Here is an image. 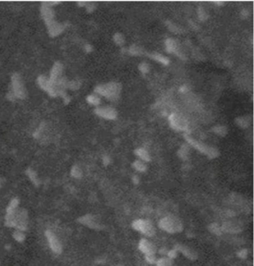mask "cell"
I'll return each mask as SVG.
<instances>
[{
  "instance_id": "cell-1",
  "label": "cell",
  "mask_w": 254,
  "mask_h": 266,
  "mask_svg": "<svg viewBox=\"0 0 254 266\" xmlns=\"http://www.w3.org/2000/svg\"><path fill=\"white\" fill-rule=\"evenodd\" d=\"M122 86L119 83L110 82L107 84L99 85L95 88V92L107 98L115 100L119 97L121 92Z\"/></svg>"
},
{
  "instance_id": "cell-2",
  "label": "cell",
  "mask_w": 254,
  "mask_h": 266,
  "mask_svg": "<svg viewBox=\"0 0 254 266\" xmlns=\"http://www.w3.org/2000/svg\"><path fill=\"white\" fill-rule=\"evenodd\" d=\"M159 226L162 230L170 233H180L183 229L182 222L174 216H167L162 219L159 222Z\"/></svg>"
},
{
  "instance_id": "cell-3",
  "label": "cell",
  "mask_w": 254,
  "mask_h": 266,
  "mask_svg": "<svg viewBox=\"0 0 254 266\" xmlns=\"http://www.w3.org/2000/svg\"><path fill=\"white\" fill-rule=\"evenodd\" d=\"M184 138H185V139L189 144H191L193 147H195L196 150H199L202 153L207 155L209 158H215L219 155V150L217 149L214 148V147H208V146L203 144V143L197 141L196 140L190 137L189 135H184Z\"/></svg>"
},
{
  "instance_id": "cell-4",
  "label": "cell",
  "mask_w": 254,
  "mask_h": 266,
  "mask_svg": "<svg viewBox=\"0 0 254 266\" xmlns=\"http://www.w3.org/2000/svg\"><path fill=\"white\" fill-rule=\"evenodd\" d=\"M11 84H12V89L11 91L14 94L16 98L19 99H24L26 97V89L25 85L22 82L20 75L17 73L13 74L11 77Z\"/></svg>"
},
{
  "instance_id": "cell-5",
  "label": "cell",
  "mask_w": 254,
  "mask_h": 266,
  "mask_svg": "<svg viewBox=\"0 0 254 266\" xmlns=\"http://www.w3.org/2000/svg\"><path fill=\"white\" fill-rule=\"evenodd\" d=\"M132 226L135 230L139 231L147 236H153L156 233V229L153 224L148 220H136L133 222Z\"/></svg>"
},
{
  "instance_id": "cell-6",
  "label": "cell",
  "mask_w": 254,
  "mask_h": 266,
  "mask_svg": "<svg viewBox=\"0 0 254 266\" xmlns=\"http://www.w3.org/2000/svg\"><path fill=\"white\" fill-rule=\"evenodd\" d=\"M170 126L177 131H185L188 129V122L185 118L177 114H172L169 116Z\"/></svg>"
},
{
  "instance_id": "cell-7",
  "label": "cell",
  "mask_w": 254,
  "mask_h": 266,
  "mask_svg": "<svg viewBox=\"0 0 254 266\" xmlns=\"http://www.w3.org/2000/svg\"><path fill=\"white\" fill-rule=\"evenodd\" d=\"M95 112L97 115L107 120H114L117 117V112L111 107H100L95 109Z\"/></svg>"
},
{
  "instance_id": "cell-8",
  "label": "cell",
  "mask_w": 254,
  "mask_h": 266,
  "mask_svg": "<svg viewBox=\"0 0 254 266\" xmlns=\"http://www.w3.org/2000/svg\"><path fill=\"white\" fill-rule=\"evenodd\" d=\"M63 66L61 63L55 62L54 63L52 69L50 72V76L48 77L49 80L52 83H56L58 80L62 77V73H63Z\"/></svg>"
},
{
  "instance_id": "cell-9",
  "label": "cell",
  "mask_w": 254,
  "mask_h": 266,
  "mask_svg": "<svg viewBox=\"0 0 254 266\" xmlns=\"http://www.w3.org/2000/svg\"><path fill=\"white\" fill-rule=\"evenodd\" d=\"M45 25H46L47 28H48V34L52 37H55L61 34L62 32L63 31V30H64L63 25L58 22L55 19L51 21L50 22H48V23H46Z\"/></svg>"
},
{
  "instance_id": "cell-10",
  "label": "cell",
  "mask_w": 254,
  "mask_h": 266,
  "mask_svg": "<svg viewBox=\"0 0 254 266\" xmlns=\"http://www.w3.org/2000/svg\"><path fill=\"white\" fill-rule=\"evenodd\" d=\"M40 13H41L42 18H43L45 24L48 23V22L55 19V11L52 8V7L47 5L45 2H43L42 3Z\"/></svg>"
},
{
  "instance_id": "cell-11",
  "label": "cell",
  "mask_w": 254,
  "mask_h": 266,
  "mask_svg": "<svg viewBox=\"0 0 254 266\" xmlns=\"http://www.w3.org/2000/svg\"><path fill=\"white\" fill-rule=\"evenodd\" d=\"M45 235H46L47 239H48L50 248H51L54 252L57 253V254L61 253L62 248L61 243H60V242L58 241V239H57V237L55 236V234H54L52 232H51L50 231H46Z\"/></svg>"
},
{
  "instance_id": "cell-12",
  "label": "cell",
  "mask_w": 254,
  "mask_h": 266,
  "mask_svg": "<svg viewBox=\"0 0 254 266\" xmlns=\"http://www.w3.org/2000/svg\"><path fill=\"white\" fill-rule=\"evenodd\" d=\"M139 248L145 255L147 254H155L157 248L155 245L147 239H142L140 240L139 244Z\"/></svg>"
},
{
  "instance_id": "cell-13",
  "label": "cell",
  "mask_w": 254,
  "mask_h": 266,
  "mask_svg": "<svg viewBox=\"0 0 254 266\" xmlns=\"http://www.w3.org/2000/svg\"><path fill=\"white\" fill-rule=\"evenodd\" d=\"M175 249L177 251H180L185 257H186L188 259H192V260H195V259H196L198 258V255H197L196 253L193 250L186 247V246L176 245Z\"/></svg>"
},
{
  "instance_id": "cell-14",
  "label": "cell",
  "mask_w": 254,
  "mask_h": 266,
  "mask_svg": "<svg viewBox=\"0 0 254 266\" xmlns=\"http://www.w3.org/2000/svg\"><path fill=\"white\" fill-rule=\"evenodd\" d=\"M221 230H222V232L236 233H239V232L242 231V228H241V227L239 226V225H237L236 223L228 222L224 223V225L221 226Z\"/></svg>"
},
{
  "instance_id": "cell-15",
  "label": "cell",
  "mask_w": 254,
  "mask_h": 266,
  "mask_svg": "<svg viewBox=\"0 0 254 266\" xmlns=\"http://www.w3.org/2000/svg\"><path fill=\"white\" fill-rule=\"evenodd\" d=\"M79 221L81 223L84 224V225H87V226L91 228H100V225L98 223V222L95 220V219L92 216H85L81 217L79 219Z\"/></svg>"
},
{
  "instance_id": "cell-16",
  "label": "cell",
  "mask_w": 254,
  "mask_h": 266,
  "mask_svg": "<svg viewBox=\"0 0 254 266\" xmlns=\"http://www.w3.org/2000/svg\"><path fill=\"white\" fill-rule=\"evenodd\" d=\"M165 48H166L167 51L169 53L176 52L177 49V43L172 39H167L165 40Z\"/></svg>"
},
{
  "instance_id": "cell-17",
  "label": "cell",
  "mask_w": 254,
  "mask_h": 266,
  "mask_svg": "<svg viewBox=\"0 0 254 266\" xmlns=\"http://www.w3.org/2000/svg\"><path fill=\"white\" fill-rule=\"evenodd\" d=\"M135 154L136 155L139 157L142 160L145 161H151V157H150V155L149 154V152H147L145 149L143 148H139L137 149L136 150H135Z\"/></svg>"
},
{
  "instance_id": "cell-18",
  "label": "cell",
  "mask_w": 254,
  "mask_h": 266,
  "mask_svg": "<svg viewBox=\"0 0 254 266\" xmlns=\"http://www.w3.org/2000/svg\"><path fill=\"white\" fill-rule=\"evenodd\" d=\"M151 57L154 58L155 60L159 61V62L162 63L164 65H168L169 63V60L167 57H164L163 55L160 54L158 53H154L151 54Z\"/></svg>"
},
{
  "instance_id": "cell-19",
  "label": "cell",
  "mask_w": 254,
  "mask_h": 266,
  "mask_svg": "<svg viewBox=\"0 0 254 266\" xmlns=\"http://www.w3.org/2000/svg\"><path fill=\"white\" fill-rule=\"evenodd\" d=\"M208 229L211 233H214L216 235H221L223 233L222 230H221V227H220L217 223H212L211 225H209Z\"/></svg>"
},
{
  "instance_id": "cell-20",
  "label": "cell",
  "mask_w": 254,
  "mask_h": 266,
  "mask_svg": "<svg viewBox=\"0 0 254 266\" xmlns=\"http://www.w3.org/2000/svg\"><path fill=\"white\" fill-rule=\"evenodd\" d=\"M173 259H171L169 257H164L161 258L159 260L156 262L157 265L159 266H166V265H172L173 264Z\"/></svg>"
},
{
  "instance_id": "cell-21",
  "label": "cell",
  "mask_w": 254,
  "mask_h": 266,
  "mask_svg": "<svg viewBox=\"0 0 254 266\" xmlns=\"http://www.w3.org/2000/svg\"><path fill=\"white\" fill-rule=\"evenodd\" d=\"M133 166L136 170H138V171L139 172H145L146 170H147V167H146V165L142 161L139 160L133 162Z\"/></svg>"
},
{
  "instance_id": "cell-22",
  "label": "cell",
  "mask_w": 254,
  "mask_h": 266,
  "mask_svg": "<svg viewBox=\"0 0 254 266\" xmlns=\"http://www.w3.org/2000/svg\"><path fill=\"white\" fill-rule=\"evenodd\" d=\"M212 131L217 135H219L221 136H225L227 133V129L225 126H215L212 129Z\"/></svg>"
},
{
  "instance_id": "cell-23",
  "label": "cell",
  "mask_w": 254,
  "mask_h": 266,
  "mask_svg": "<svg viewBox=\"0 0 254 266\" xmlns=\"http://www.w3.org/2000/svg\"><path fill=\"white\" fill-rule=\"evenodd\" d=\"M236 122L239 125V126L242 128H247V126L249 125V121L247 117H240L238 118L236 120Z\"/></svg>"
},
{
  "instance_id": "cell-24",
  "label": "cell",
  "mask_w": 254,
  "mask_h": 266,
  "mask_svg": "<svg viewBox=\"0 0 254 266\" xmlns=\"http://www.w3.org/2000/svg\"><path fill=\"white\" fill-rule=\"evenodd\" d=\"M113 40L115 44L118 45H122L125 43V37L121 33L115 34L113 37Z\"/></svg>"
},
{
  "instance_id": "cell-25",
  "label": "cell",
  "mask_w": 254,
  "mask_h": 266,
  "mask_svg": "<svg viewBox=\"0 0 254 266\" xmlns=\"http://www.w3.org/2000/svg\"><path fill=\"white\" fill-rule=\"evenodd\" d=\"M81 86V83L79 80H75L72 81H69L68 82L67 88L72 89V90H78Z\"/></svg>"
},
{
  "instance_id": "cell-26",
  "label": "cell",
  "mask_w": 254,
  "mask_h": 266,
  "mask_svg": "<svg viewBox=\"0 0 254 266\" xmlns=\"http://www.w3.org/2000/svg\"><path fill=\"white\" fill-rule=\"evenodd\" d=\"M87 100L89 103L90 104H93V105H99L100 103V98L99 97L96 96V95H90L87 98Z\"/></svg>"
},
{
  "instance_id": "cell-27",
  "label": "cell",
  "mask_w": 254,
  "mask_h": 266,
  "mask_svg": "<svg viewBox=\"0 0 254 266\" xmlns=\"http://www.w3.org/2000/svg\"><path fill=\"white\" fill-rule=\"evenodd\" d=\"M188 147L186 145H183L178 151L179 157L180 158H182V159H185L187 158V155H188Z\"/></svg>"
},
{
  "instance_id": "cell-28",
  "label": "cell",
  "mask_w": 254,
  "mask_h": 266,
  "mask_svg": "<svg viewBox=\"0 0 254 266\" xmlns=\"http://www.w3.org/2000/svg\"><path fill=\"white\" fill-rule=\"evenodd\" d=\"M71 173L72 176L75 178H81V176H82V172H81V169L78 166H74L72 168Z\"/></svg>"
},
{
  "instance_id": "cell-29",
  "label": "cell",
  "mask_w": 254,
  "mask_h": 266,
  "mask_svg": "<svg viewBox=\"0 0 254 266\" xmlns=\"http://www.w3.org/2000/svg\"><path fill=\"white\" fill-rule=\"evenodd\" d=\"M139 69L143 74H146L150 71V66L148 63H142L141 64H139Z\"/></svg>"
},
{
  "instance_id": "cell-30",
  "label": "cell",
  "mask_w": 254,
  "mask_h": 266,
  "mask_svg": "<svg viewBox=\"0 0 254 266\" xmlns=\"http://www.w3.org/2000/svg\"><path fill=\"white\" fill-rule=\"evenodd\" d=\"M27 173H28V175L29 177H30L31 179L32 180V181L37 184V183L38 182V180H37V175H36L35 172H34L33 170H32L31 169H29V170L27 171Z\"/></svg>"
},
{
  "instance_id": "cell-31",
  "label": "cell",
  "mask_w": 254,
  "mask_h": 266,
  "mask_svg": "<svg viewBox=\"0 0 254 266\" xmlns=\"http://www.w3.org/2000/svg\"><path fill=\"white\" fill-rule=\"evenodd\" d=\"M129 51H130V53H131V54H133V55H139L141 54L140 48L135 45L131 46V48H130V49H129Z\"/></svg>"
},
{
  "instance_id": "cell-32",
  "label": "cell",
  "mask_w": 254,
  "mask_h": 266,
  "mask_svg": "<svg viewBox=\"0 0 254 266\" xmlns=\"http://www.w3.org/2000/svg\"><path fill=\"white\" fill-rule=\"evenodd\" d=\"M198 17H199V19H201L202 21H204L207 19V14L203 10V8H199V10H198Z\"/></svg>"
},
{
  "instance_id": "cell-33",
  "label": "cell",
  "mask_w": 254,
  "mask_h": 266,
  "mask_svg": "<svg viewBox=\"0 0 254 266\" xmlns=\"http://www.w3.org/2000/svg\"><path fill=\"white\" fill-rule=\"evenodd\" d=\"M86 8H87V11L88 13H92L94 10L95 9L96 6H95V4L94 2H87V4H86Z\"/></svg>"
},
{
  "instance_id": "cell-34",
  "label": "cell",
  "mask_w": 254,
  "mask_h": 266,
  "mask_svg": "<svg viewBox=\"0 0 254 266\" xmlns=\"http://www.w3.org/2000/svg\"><path fill=\"white\" fill-rule=\"evenodd\" d=\"M145 258H146V260L151 264L156 263V262H157L154 254H147V255H145Z\"/></svg>"
},
{
  "instance_id": "cell-35",
  "label": "cell",
  "mask_w": 254,
  "mask_h": 266,
  "mask_svg": "<svg viewBox=\"0 0 254 266\" xmlns=\"http://www.w3.org/2000/svg\"><path fill=\"white\" fill-rule=\"evenodd\" d=\"M14 238H15V239H17V241L21 242L25 239V236L23 235V233H20V232L18 231V232H16V233H14Z\"/></svg>"
},
{
  "instance_id": "cell-36",
  "label": "cell",
  "mask_w": 254,
  "mask_h": 266,
  "mask_svg": "<svg viewBox=\"0 0 254 266\" xmlns=\"http://www.w3.org/2000/svg\"><path fill=\"white\" fill-rule=\"evenodd\" d=\"M177 250H172V251H169L168 253V255H169V257L171 258V259H175V258L177 257Z\"/></svg>"
},
{
  "instance_id": "cell-37",
  "label": "cell",
  "mask_w": 254,
  "mask_h": 266,
  "mask_svg": "<svg viewBox=\"0 0 254 266\" xmlns=\"http://www.w3.org/2000/svg\"><path fill=\"white\" fill-rule=\"evenodd\" d=\"M247 250H242V251H241L238 254V256H239L240 258H242V259H245L247 255Z\"/></svg>"
},
{
  "instance_id": "cell-38",
  "label": "cell",
  "mask_w": 254,
  "mask_h": 266,
  "mask_svg": "<svg viewBox=\"0 0 254 266\" xmlns=\"http://www.w3.org/2000/svg\"><path fill=\"white\" fill-rule=\"evenodd\" d=\"M84 49H85L86 52L90 53V52H92V50H93V48H92V46L90 44H87L85 45V46H84Z\"/></svg>"
},
{
  "instance_id": "cell-39",
  "label": "cell",
  "mask_w": 254,
  "mask_h": 266,
  "mask_svg": "<svg viewBox=\"0 0 254 266\" xmlns=\"http://www.w3.org/2000/svg\"><path fill=\"white\" fill-rule=\"evenodd\" d=\"M241 14H242V17H243V18H245V17H248V11H247V10H243V11H242V13H241Z\"/></svg>"
},
{
  "instance_id": "cell-40",
  "label": "cell",
  "mask_w": 254,
  "mask_h": 266,
  "mask_svg": "<svg viewBox=\"0 0 254 266\" xmlns=\"http://www.w3.org/2000/svg\"><path fill=\"white\" fill-rule=\"evenodd\" d=\"M103 161L105 165H107L109 163H110V158H109L107 156H105L103 158Z\"/></svg>"
},
{
  "instance_id": "cell-41",
  "label": "cell",
  "mask_w": 254,
  "mask_h": 266,
  "mask_svg": "<svg viewBox=\"0 0 254 266\" xmlns=\"http://www.w3.org/2000/svg\"><path fill=\"white\" fill-rule=\"evenodd\" d=\"M86 4H87V2H78V5L81 7H84L86 5Z\"/></svg>"
},
{
  "instance_id": "cell-42",
  "label": "cell",
  "mask_w": 254,
  "mask_h": 266,
  "mask_svg": "<svg viewBox=\"0 0 254 266\" xmlns=\"http://www.w3.org/2000/svg\"><path fill=\"white\" fill-rule=\"evenodd\" d=\"M133 180V182H134L135 184H138V183H139V178H138L137 176H134Z\"/></svg>"
},
{
  "instance_id": "cell-43",
  "label": "cell",
  "mask_w": 254,
  "mask_h": 266,
  "mask_svg": "<svg viewBox=\"0 0 254 266\" xmlns=\"http://www.w3.org/2000/svg\"><path fill=\"white\" fill-rule=\"evenodd\" d=\"M180 92H187V87L186 86H183L181 89H180Z\"/></svg>"
},
{
  "instance_id": "cell-44",
  "label": "cell",
  "mask_w": 254,
  "mask_h": 266,
  "mask_svg": "<svg viewBox=\"0 0 254 266\" xmlns=\"http://www.w3.org/2000/svg\"><path fill=\"white\" fill-rule=\"evenodd\" d=\"M216 3L217 5H224V2H221V1H219V2H216Z\"/></svg>"
},
{
  "instance_id": "cell-45",
  "label": "cell",
  "mask_w": 254,
  "mask_h": 266,
  "mask_svg": "<svg viewBox=\"0 0 254 266\" xmlns=\"http://www.w3.org/2000/svg\"><path fill=\"white\" fill-rule=\"evenodd\" d=\"M0 185H1V178H0Z\"/></svg>"
}]
</instances>
